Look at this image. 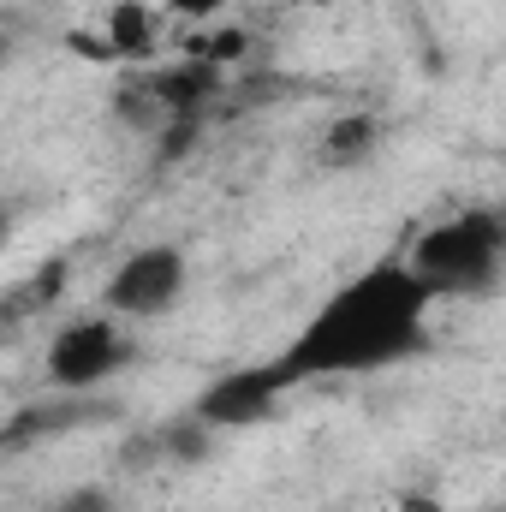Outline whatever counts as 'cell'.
<instances>
[{"label": "cell", "mask_w": 506, "mask_h": 512, "mask_svg": "<svg viewBox=\"0 0 506 512\" xmlns=\"http://www.w3.org/2000/svg\"><path fill=\"white\" fill-rule=\"evenodd\" d=\"M423 316H429V292L405 262L370 268L352 286H340L334 304H322L316 322L286 346V370L292 382H310V376H364L381 364H399L423 352L429 340Z\"/></svg>", "instance_id": "1"}, {"label": "cell", "mask_w": 506, "mask_h": 512, "mask_svg": "<svg viewBox=\"0 0 506 512\" xmlns=\"http://www.w3.org/2000/svg\"><path fill=\"white\" fill-rule=\"evenodd\" d=\"M506 256V221L489 215V209H471V215H453L441 227H429L405 268L423 280L429 298H447V292H489L495 274H501Z\"/></svg>", "instance_id": "2"}, {"label": "cell", "mask_w": 506, "mask_h": 512, "mask_svg": "<svg viewBox=\"0 0 506 512\" xmlns=\"http://www.w3.org/2000/svg\"><path fill=\"white\" fill-rule=\"evenodd\" d=\"M286 387H298L292 370H286V358L256 364V370H233V376H221V382H209L197 393L191 417L209 423V429H251V423H262V417L280 405Z\"/></svg>", "instance_id": "3"}, {"label": "cell", "mask_w": 506, "mask_h": 512, "mask_svg": "<svg viewBox=\"0 0 506 512\" xmlns=\"http://www.w3.org/2000/svg\"><path fill=\"white\" fill-rule=\"evenodd\" d=\"M126 358H131V346L120 340V328L108 316H84V322H66L48 340V382L96 387V382H108L114 370H126Z\"/></svg>", "instance_id": "4"}, {"label": "cell", "mask_w": 506, "mask_h": 512, "mask_svg": "<svg viewBox=\"0 0 506 512\" xmlns=\"http://www.w3.org/2000/svg\"><path fill=\"white\" fill-rule=\"evenodd\" d=\"M179 286H185V256H179V245H143V251H131L114 268L102 304L114 316H161V310H173Z\"/></svg>", "instance_id": "5"}, {"label": "cell", "mask_w": 506, "mask_h": 512, "mask_svg": "<svg viewBox=\"0 0 506 512\" xmlns=\"http://www.w3.org/2000/svg\"><path fill=\"white\" fill-rule=\"evenodd\" d=\"M215 84H221V66L197 60V66H167V72H155L143 90L155 96V108H161L167 120H185V114H197V108L209 102Z\"/></svg>", "instance_id": "6"}, {"label": "cell", "mask_w": 506, "mask_h": 512, "mask_svg": "<svg viewBox=\"0 0 506 512\" xmlns=\"http://www.w3.org/2000/svg\"><path fill=\"white\" fill-rule=\"evenodd\" d=\"M155 36H161V18H155L149 0H114V12H108V42H114L120 60L155 54Z\"/></svg>", "instance_id": "7"}, {"label": "cell", "mask_w": 506, "mask_h": 512, "mask_svg": "<svg viewBox=\"0 0 506 512\" xmlns=\"http://www.w3.org/2000/svg\"><path fill=\"white\" fill-rule=\"evenodd\" d=\"M376 120L370 114H340L334 126H328V137H322V161L328 167H358L370 149H376Z\"/></svg>", "instance_id": "8"}, {"label": "cell", "mask_w": 506, "mask_h": 512, "mask_svg": "<svg viewBox=\"0 0 506 512\" xmlns=\"http://www.w3.org/2000/svg\"><path fill=\"white\" fill-rule=\"evenodd\" d=\"M191 54H197V60H209V66H239V60L251 54V36H245L239 24H227V30H215V36L191 42Z\"/></svg>", "instance_id": "9"}, {"label": "cell", "mask_w": 506, "mask_h": 512, "mask_svg": "<svg viewBox=\"0 0 506 512\" xmlns=\"http://www.w3.org/2000/svg\"><path fill=\"white\" fill-rule=\"evenodd\" d=\"M167 12H173V18H215L221 0H167Z\"/></svg>", "instance_id": "10"}]
</instances>
